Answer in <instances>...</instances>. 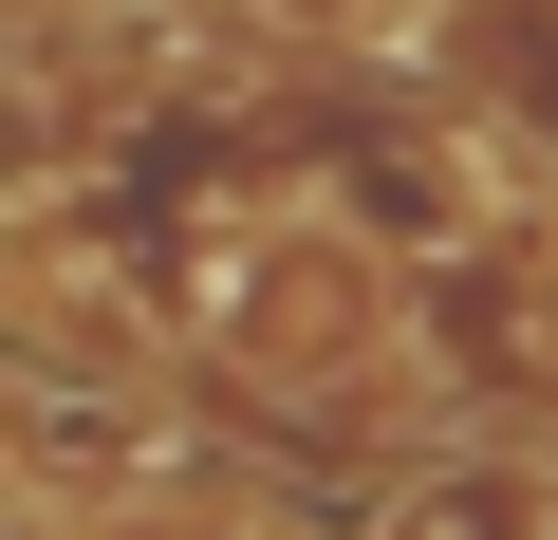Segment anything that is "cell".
<instances>
[{"label":"cell","mask_w":558,"mask_h":540,"mask_svg":"<svg viewBox=\"0 0 558 540\" xmlns=\"http://www.w3.org/2000/svg\"><path fill=\"white\" fill-rule=\"evenodd\" d=\"M465 149H354L336 187H317V224L336 242H373V261H465Z\"/></svg>","instance_id":"2"},{"label":"cell","mask_w":558,"mask_h":540,"mask_svg":"<svg viewBox=\"0 0 558 540\" xmlns=\"http://www.w3.org/2000/svg\"><path fill=\"white\" fill-rule=\"evenodd\" d=\"M279 20H354V0H279Z\"/></svg>","instance_id":"4"},{"label":"cell","mask_w":558,"mask_h":540,"mask_svg":"<svg viewBox=\"0 0 558 540\" xmlns=\"http://www.w3.org/2000/svg\"><path fill=\"white\" fill-rule=\"evenodd\" d=\"M373 280H391L373 242H336V224H260V242L205 261V336H223L242 373H336V355H373Z\"/></svg>","instance_id":"1"},{"label":"cell","mask_w":558,"mask_h":540,"mask_svg":"<svg viewBox=\"0 0 558 540\" xmlns=\"http://www.w3.org/2000/svg\"><path fill=\"white\" fill-rule=\"evenodd\" d=\"M391 540H558V484L539 466H447V484L391 503Z\"/></svg>","instance_id":"3"}]
</instances>
